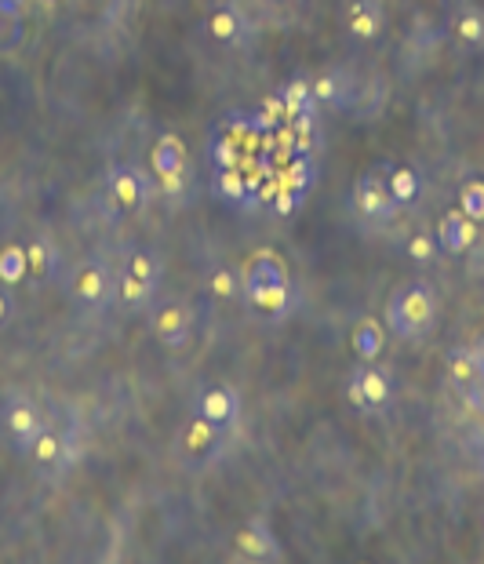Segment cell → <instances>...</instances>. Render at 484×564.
I'll return each instance as SVG.
<instances>
[{
  "label": "cell",
  "mask_w": 484,
  "mask_h": 564,
  "mask_svg": "<svg viewBox=\"0 0 484 564\" xmlns=\"http://www.w3.org/2000/svg\"><path fill=\"white\" fill-rule=\"evenodd\" d=\"M241 292L248 295V303L259 313L270 317H284L292 310V281H288V262L277 252L263 248L252 252L241 266Z\"/></svg>",
  "instance_id": "1"
},
{
  "label": "cell",
  "mask_w": 484,
  "mask_h": 564,
  "mask_svg": "<svg viewBox=\"0 0 484 564\" xmlns=\"http://www.w3.org/2000/svg\"><path fill=\"white\" fill-rule=\"evenodd\" d=\"M434 317V292L423 281H401L386 299V332H394L397 339H423L434 328Z\"/></svg>",
  "instance_id": "2"
},
{
  "label": "cell",
  "mask_w": 484,
  "mask_h": 564,
  "mask_svg": "<svg viewBox=\"0 0 484 564\" xmlns=\"http://www.w3.org/2000/svg\"><path fill=\"white\" fill-rule=\"evenodd\" d=\"M353 208H357L361 219L379 222V226H390L397 219V201L390 197V186H386L379 168H368V172L357 175V182H353Z\"/></svg>",
  "instance_id": "3"
},
{
  "label": "cell",
  "mask_w": 484,
  "mask_h": 564,
  "mask_svg": "<svg viewBox=\"0 0 484 564\" xmlns=\"http://www.w3.org/2000/svg\"><path fill=\"white\" fill-rule=\"evenodd\" d=\"M346 397H350L353 408H361V412H379L390 404L394 397V386H390V375L372 361H361L357 368L350 372V383H346Z\"/></svg>",
  "instance_id": "4"
},
{
  "label": "cell",
  "mask_w": 484,
  "mask_h": 564,
  "mask_svg": "<svg viewBox=\"0 0 484 564\" xmlns=\"http://www.w3.org/2000/svg\"><path fill=\"white\" fill-rule=\"evenodd\" d=\"M150 328H153V335H157V343L172 353L186 350L193 339V317L182 303H164L161 310L153 313Z\"/></svg>",
  "instance_id": "5"
},
{
  "label": "cell",
  "mask_w": 484,
  "mask_h": 564,
  "mask_svg": "<svg viewBox=\"0 0 484 564\" xmlns=\"http://www.w3.org/2000/svg\"><path fill=\"white\" fill-rule=\"evenodd\" d=\"M150 164L161 186L168 193L182 190V172H186V142L179 135H161V139L153 142L150 150Z\"/></svg>",
  "instance_id": "6"
},
{
  "label": "cell",
  "mask_w": 484,
  "mask_h": 564,
  "mask_svg": "<svg viewBox=\"0 0 484 564\" xmlns=\"http://www.w3.org/2000/svg\"><path fill=\"white\" fill-rule=\"evenodd\" d=\"M26 452H30V459H33V466H37V470L51 474V470H62V466L70 463L77 448H73V437L59 434V430H51V426L44 423V430L33 437V444L26 448Z\"/></svg>",
  "instance_id": "7"
},
{
  "label": "cell",
  "mask_w": 484,
  "mask_h": 564,
  "mask_svg": "<svg viewBox=\"0 0 484 564\" xmlns=\"http://www.w3.org/2000/svg\"><path fill=\"white\" fill-rule=\"evenodd\" d=\"M0 419H4V430H8V437L19 444V448H30L33 437L44 430V415L30 397H15V401L4 408Z\"/></svg>",
  "instance_id": "8"
},
{
  "label": "cell",
  "mask_w": 484,
  "mask_h": 564,
  "mask_svg": "<svg viewBox=\"0 0 484 564\" xmlns=\"http://www.w3.org/2000/svg\"><path fill=\"white\" fill-rule=\"evenodd\" d=\"M106 186H110V197L121 212H139L146 204V179L132 164H113L110 175H106Z\"/></svg>",
  "instance_id": "9"
},
{
  "label": "cell",
  "mask_w": 484,
  "mask_h": 564,
  "mask_svg": "<svg viewBox=\"0 0 484 564\" xmlns=\"http://www.w3.org/2000/svg\"><path fill=\"white\" fill-rule=\"evenodd\" d=\"M197 415L204 423L219 426V430H230L237 423V415H241V401H237V393L230 386H208L197 397Z\"/></svg>",
  "instance_id": "10"
},
{
  "label": "cell",
  "mask_w": 484,
  "mask_h": 564,
  "mask_svg": "<svg viewBox=\"0 0 484 564\" xmlns=\"http://www.w3.org/2000/svg\"><path fill=\"white\" fill-rule=\"evenodd\" d=\"M70 295L84 306H99L110 295V270L102 262H81L70 277Z\"/></svg>",
  "instance_id": "11"
},
{
  "label": "cell",
  "mask_w": 484,
  "mask_h": 564,
  "mask_svg": "<svg viewBox=\"0 0 484 564\" xmlns=\"http://www.w3.org/2000/svg\"><path fill=\"white\" fill-rule=\"evenodd\" d=\"M233 550H237V557H248V561H277L281 557V546H277V539L263 521L244 524L241 532L233 535Z\"/></svg>",
  "instance_id": "12"
},
{
  "label": "cell",
  "mask_w": 484,
  "mask_h": 564,
  "mask_svg": "<svg viewBox=\"0 0 484 564\" xmlns=\"http://www.w3.org/2000/svg\"><path fill=\"white\" fill-rule=\"evenodd\" d=\"M219 441H222V430L212 423H204L201 415H193L190 423H186V430H182V437H179L182 452L190 455V459H208V455H215Z\"/></svg>",
  "instance_id": "13"
},
{
  "label": "cell",
  "mask_w": 484,
  "mask_h": 564,
  "mask_svg": "<svg viewBox=\"0 0 484 564\" xmlns=\"http://www.w3.org/2000/svg\"><path fill=\"white\" fill-rule=\"evenodd\" d=\"M346 26L357 41H375L383 33V8L379 0H353L346 8Z\"/></svg>",
  "instance_id": "14"
},
{
  "label": "cell",
  "mask_w": 484,
  "mask_h": 564,
  "mask_svg": "<svg viewBox=\"0 0 484 564\" xmlns=\"http://www.w3.org/2000/svg\"><path fill=\"white\" fill-rule=\"evenodd\" d=\"M350 346H353V357H357V361H375L386 346V328L375 321V317H361V321L353 324Z\"/></svg>",
  "instance_id": "15"
},
{
  "label": "cell",
  "mask_w": 484,
  "mask_h": 564,
  "mask_svg": "<svg viewBox=\"0 0 484 564\" xmlns=\"http://www.w3.org/2000/svg\"><path fill=\"white\" fill-rule=\"evenodd\" d=\"M437 244H441L448 255H463L470 244H474V226L463 212H448L437 226Z\"/></svg>",
  "instance_id": "16"
},
{
  "label": "cell",
  "mask_w": 484,
  "mask_h": 564,
  "mask_svg": "<svg viewBox=\"0 0 484 564\" xmlns=\"http://www.w3.org/2000/svg\"><path fill=\"white\" fill-rule=\"evenodd\" d=\"M215 193H219L226 204H237V208H252L259 204L248 190V179L241 175V168H219L215 172Z\"/></svg>",
  "instance_id": "17"
},
{
  "label": "cell",
  "mask_w": 484,
  "mask_h": 564,
  "mask_svg": "<svg viewBox=\"0 0 484 564\" xmlns=\"http://www.w3.org/2000/svg\"><path fill=\"white\" fill-rule=\"evenodd\" d=\"M386 186H390V197L397 201V208L404 204H415L419 201V175L408 168V164H390V175H386Z\"/></svg>",
  "instance_id": "18"
},
{
  "label": "cell",
  "mask_w": 484,
  "mask_h": 564,
  "mask_svg": "<svg viewBox=\"0 0 484 564\" xmlns=\"http://www.w3.org/2000/svg\"><path fill=\"white\" fill-rule=\"evenodd\" d=\"M30 277V259H26V244H4L0 248V284H22Z\"/></svg>",
  "instance_id": "19"
},
{
  "label": "cell",
  "mask_w": 484,
  "mask_h": 564,
  "mask_svg": "<svg viewBox=\"0 0 484 564\" xmlns=\"http://www.w3.org/2000/svg\"><path fill=\"white\" fill-rule=\"evenodd\" d=\"M208 153H212L215 168H241V142L233 139L222 124L212 131V139H208Z\"/></svg>",
  "instance_id": "20"
},
{
  "label": "cell",
  "mask_w": 484,
  "mask_h": 564,
  "mask_svg": "<svg viewBox=\"0 0 484 564\" xmlns=\"http://www.w3.org/2000/svg\"><path fill=\"white\" fill-rule=\"evenodd\" d=\"M281 102H284V117L292 121L299 113H317V99H313V84L306 81H292L288 88L281 91Z\"/></svg>",
  "instance_id": "21"
},
{
  "label": "cell",
  "mask_w": 484,
  "mask_h": 564,
  "mask_svg": "<svg viewBox=\"0 0 484 564\" xmlns=\"http://www.w3.org/2000/svg\"><path fill=\"white\" fill-rule=\"evenodd\" d=\"M22 44H26V22H22V15H4L0 11V59L19 55Z\"/></svg>",
  "instance_id": "22"
},
{
  "label": "cell",
  "mask_w": 484,
  "mask_h": 564,
  "mask_svg": "<svg viewBox=\"0 0 484 564\" xmlns=\"http://www.w3.org/2000/svg\"><path fill=\"white\" fill-rule=\"evenodd\" d=\"M281 186H288L292 193H299V197H306L313 186V161L306 157V153H292V164H288V172H284Z\"/></svg>",
  "instance_id": "23"
},
{
  "label": "cell",
  "mask_w": 484,
  "mask_h": 564,
  "mask_svg": "<svg viewBox=\"0 0 484 564\" xmlns=\"http://www.w3.org/2000/svg\"><path fill=\"white\" fill-rule=\"evenodd\" d=\"M455 33H459V41L470 44V48H484V11L481 8L459 11V19H455Z\"/></svg>",
  "instance_id": "24"
},
{
  "label": "cell",
  "mask_w": 484,
  "mask_h": 564,
  "mask_svg": "<svg viewBox=\"0 0 484 564\" xmlns=\"http://www.w3.org/2000/svg\"><path fill=\"white\" fill-rule=\"evenodd\" d=\"M26 259H30V277L37 284H44L55 273V248L44 241H33L30 248H26Z\"/></svg>",
  "instance_id": "25"
},
{
  "label": "cell",
  "mask_w": 484,
  "mask_h": 564,
  "mask_svg": "<svg viewBox=\"0 0 484 564\" xmlns=\"http://www.w3.org/2000/svg\"><path fill=\"white\" fill-rule=\"evenodd\" d=\"M208 30H212L215 41L233 44L237 37H241V15H237L233 8H219L212 15V22H208Z\"/></svg>",
  "instance_id": "26"
},
{
  "label": "cell",
  "mask_w": 484,
  "mask_h": 564,
  "mask_svg": "<svg viewBox=\"0 0 484 564\" xmlns=\"http://www.w3.org/2000/svg\"><path fill=\"white\" fill-rule=\"evenodd\" d=\"M124 273H132L135 281L150 284V288H157V277H161V266H157V259H153L146 248H139V252L128 255V266H124Z\"/></svg>",
  "instance_id": "27"
},
{
  "label": "cell",
  "mask_w": 484,
  "mask_h": 564,
  "mask_svg": "<svg viewBox=\"0 0 484 564\" xmlns=\"http://www.w3.org/2000/svg\"><path fill=\"white\" fill-rule=\"evenodd\" d=\"M459 212L470 222H484V182L470 179L463 190H459Z\"/></svg>",
  "instance_id": "28"
},
{
  "label": "cell",
  "mask_w": 484,
  "mask_h": 564,
  "mask_svg": "<svg viewBox=\"0 0 484 564\" xmlns=\"http://www.w3.org/2000/svg\"><path fill=\"white\" fill-rule=\"evenodd\" d=\"M448 372H452L455 386H463V383H470V379H477L474 350H466V346H455V350L448 353Z\"/></svg>",
  "instance_id": "29"
},
{
  "label": "cell",
  "mask_w": 484,
  "mask_h": 564,
  "mask_svg": "<svg viewBox=\"0 0 484 564\" xmlns=\"http://www.w3.org/2000/svg\"><path fill=\"white\" fill-rule=\"evenodd\" d=\"M121 303L128 306V310H139V306H146L153 299V288L150 284H142V281H135L132 273H121Z\"/></svg>",
  "instance_id": "30"
},
{
  "label": "cell",
  "mask_w": 484,
  "mask_h": 564,
  "mask_svg": "<svg viewBox=\"0 0 484 564\" xmlns=\"http://www.w3.org/2000/svg\"><path fill=\"white\" fill-rule=\"evenodd\" d=\"M313 99L324 102V106H339V99H343V81H339V73H328V77H321V81L313 84Z\"/></svg>",
  "instance_id": "31"
},
{
  "label": "cell",
  "mask_w": 484,
  "mask_h": 564,
  "mask_svg": "<svg viewBox=\"0 0 484 564\" xmlns=\"http://www.w3.org/2000/svg\"><path fill=\"white\" fill-rule=\"evenodd\" d=\"M237 288H241V277H237L233 270H215L212 273V295L215 299H233Z\"/></svg>",
  "instance_id": "32"
},
{
  "label": "cell",
  "mask_w": 484,
  "mask_h": 564,
  "mask_svg": "<svg viewBox=\"0 0 484 564\" xmlns=\"http://www.w3.org/2000/svg\"><path fill=\"white\" fill-rule=\"evenodd\" d=\"M459 397H463V404L470 408V412L484 419V383L481 379H470V383L459 386Z\"/></svg>",
  "instance_id": "33"
},
{
  "label": "cell",
  "mask_w": 484,
  "mask_h": 564,
  "mask_svg": "<svg viewBox=\"0 0 484 564\" xmlns=\"http://www.w3.org/2000/svg\"><path fill=\"white\" fill-rule=\"evenodd\" d=\"M437 252V241L434 237H426V233H415L412 241H408V255H412L415 262H430Z\"/></svg>",
  "instance_id": "34"
},
{
  "label": "cell",
  "mask_w": 484,
  "mask_h": 564,
  "mask_svg": "<svg viewBox=\"0 0 484 564\" xmlns=\"http://www.w3.org/2000/svg\"><path fill=\"white\" fill-rule=\"evenodd\" d=\"M299 201H303L299 193H292L288 186H281V182H277V201H273V212H277V215H292L295 208H299Z\"/></svg>",
  "instance_id": "35"
},
{
  "label": "cell",
  "mask_w": 484,
  "mask_h": 564,
  "mask_svg": "<svg viewBox=\"0 0 484 564\" xmlns=\"http://www.w3.org/2000/svg\"><path fill=\"white\" fill-rule=\"evenodd\" d=\"M11 310H15V299H11L8 284H4V288H0V324H8Z\"/></svg>",
  "instance_id": "36"
},
{
  "label": "cell",
  "mask_w": 484,
  "mask_h": 564,
  "mask_svg": "<svg viewBox=\"0 0 484 564\" xmlns=\"http://www.w3.org/2000/svg\"><path fill=\"white\" fill-rule=\"evenodd\" d=\"M26 4L30 0H0V11L4 15H26Z\"/></svg>",
  "instance_id": "37"
},
{
  "label": "cell",
  "mask_w": 484,
  "mask_h": 564,
  "mask_svg": "<svg viewBox=\"0 0 484 564\" xmlns=\"http://www.w3.org/2000/svg\"><path fill=\"white\" fill-rule=\"evenodd\" d=\"M474 364H477V379L484 383V343L474 346Z\"/></svg>",
  "instance_id": "38"
},
{
  "label": "cell",
  "mask_w": 484,
  "mask_h": 564,
  "mask_svg": "<svg viewBox=\"0 0 484 564\" xmlns=\"http://www.w3.org/2000/svg\"><path fill=\"white\" fill-rule=\"evenodd\" d=\"M33 4H37L41 11H55V8L62 4V0H33Z\"/></svg>",
  "instance_id": "39"
}]
</instances>
